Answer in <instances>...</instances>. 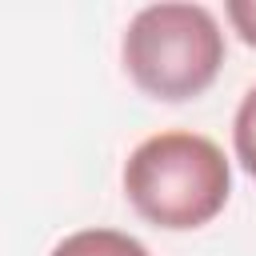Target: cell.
Returning a JSON list of instances; mask_svg holds the SVG:
<instances>
[{
    "mask_svg": "<svg viewBox=\"0 0 256 256\" xmlns=\"http://www.w3.org/2000/svg\"><path fill=\"white\" fill-rule=\"evenodd\" d=\"M48 256H152L136 236L116 232V228H80L64 236Z\"/></svg>",
    "mask_w": 256,
    "mask_h": 256,
    "instance_id": "cell-3",
    "label": "cell"
},
{
    "mask_svg": "<svg viewBox=\"0 0 256 256\" xmlns=\"http://www.w3.org/2000/svg\"><path fill=\"white\" fill-rule=\"evenodd\" d=\"M232 148H236L240 168L256 180V88H248L244 100H240V108H236V120H232Z\"/></svg>",
    "mask_w": 256,
    "mask_h": 256,
    "instance_id": "cell-4",
    "label": "cell"
},
{
    "mask_svg": "<svg viewBox=\"0 0 256 256\" xmlns=\"http://www.w3.org/2000/svg\"><path fill=\"white\" fill-rule=\"evenodd\" d=\"M224 16H228L232 32H236L248 48H256V0H228V4H224Z\"/></svg>",
    "mask_w": 256,
    "mask_h": 256,
    "instance_id": "cell-5",
    "label": "cell"
},
{
    "mask_svg": "<svg viewBox=\"0 0 256 256\" xmlns=\"http://www.w3.org/2000/svg\"><path fill=\"white\" fill-rule=\"evenodd\" d=\"M120 60L144 96L196 100L224 68V32L204 4H148L128 20Z\"/></svg>",
    "mask_w": 256,
    "mask_h": 256,
    "instance_id": "cell-2",
    "label": "cell"
},
{
    "mask_svg": "<svg viewBox=\"0 0 256 256\" xmlns=\"http://www.w3.org/2000/svg\"><path fill=\"white\" fill-rule=\"evenodd\" d=\"M232 192V168L216 140L168 128L140 140L124 160V196L140 220L164 232L212 224Z\"/></svg>",
    "mask_w": 256,
    "mask_h": 256,
    "instance_id": "cell-1",
    "label": "cell"
}]
</instances>
